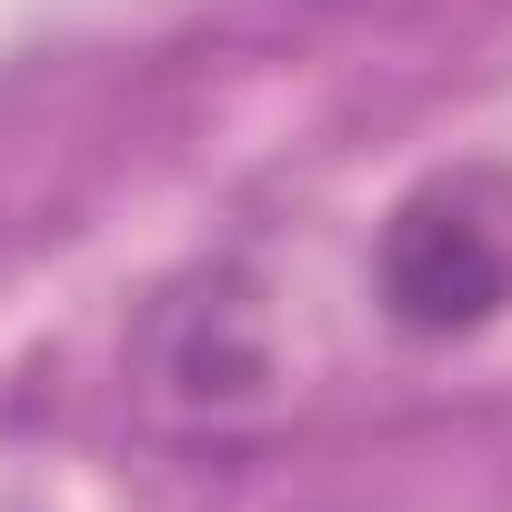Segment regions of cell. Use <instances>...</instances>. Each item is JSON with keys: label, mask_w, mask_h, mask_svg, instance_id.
<instances>
[{"label": "cell", "mask_w": 512, "mask_h": 512, "mask_svg": "<svg viewBox=\"0 0 512 512\" xmlns=\"http://www.w3.org/2000/svg\"><path fill=\"white\" fill-rule=\"evenodd\" d=\"M372 282L392 302L402 332H482L512 312V171L502 161H452L432 181H412L382 221Z\"/></svg>", "instance_id": "obj_1"}]
</instances>
